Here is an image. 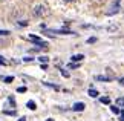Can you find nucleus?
<instances>
[{
	"instance_id": "obj_16",
	"label": "nucleus",
	"mask_w": 124,
	"mask_h": 121,
	"mask_svg": "<svg viewBox=\"0 0 124 121\" xmlns=\"http://www.w3.org/2000/svg\"><path fill=\"white\" fill-rule=\"evenodd\" d=\"M69 67H70V69H75V67H78V63H70Z\"/></svg>"
},
{
	"instance_id": "obj_8",
	"label": "nucleus",
	"mask_w": 124,
	"mask_h": 121,
	"mask_svg": "<svg viewBox=\"0 0 124 121\" xmlns=\"http://www.w3.org/2000/svg\"><path fill=\"white\" fill-rule=\"evenodd\" d=\"M97 80L98 81H110L112 77H104V75H97Z\"/></svg>"
},
{
	"instance_id": "obj_20",
	"label": "nucleus",
	"mask_w": 124,
	"mask_h": 121,
	"mask_svg": "<svg viewBox=\"0 0 124 121\" xmlns=\"http://www.w3.org/2000/svg\"><path fill=\"white\" fill-rule=\"evenodd\" d=\"M0 35H9V31H0Z\"/></svg>"
},
{
	"instance_id": "obj_7",
	"label": "nucleus",
	"mask_w": 124,
	"mask_h": 121,
	"mask_svg": "<svg viewBox=\"0 0 124 121\" xmlns=\"http://www.w3.org/2000/svg\"><path fill=\"white\" fill-rule=\"evenodd\" d=\"M26 106H28V107H29L31 110H35V109H37V104H35V101H32V100H31V101H28V103H26Z\"/></svg>"
},
{
	"instance_id": "obj_6",
	"label": "nucleus",
	"mask_w": 124,
	"mask_h": 121,
	"mask_svg": "<svg viewBox=\"0 0 124 121\" xmlns=\"http://www.w3.org/2000/svg\"><path fill=\"white\" fill-rule=\"evenodd\" d=\"M34 14H35V16H43V14H45V8H43V6H37L34 9Z\"/></svg>"
},
{
	"instance_id": "obj_9",
	"label": "nucleus",
	"mask_w": 124,
	"mask_h": 121,
	"mask_svg": "<svg viewBox=\"0 0 124 121\" xmlns=\"http://www.w3.org/2000/svg\"><path fill=\"white\" fill-rule=\"evenodd\" d=\"M87 94H89V97H92V98H97V97L100 95V94H98V90H95V89H89Z\"/></svg>"
},
{
	"instance_id": "obj_19",
	"label": "nucleus",
	"mask_w": 124,
	"mask_h": 121,
	"mask_svg": "<svg viewBox=\"0 0 124 121\" xmlns=\"http://www.w3.org/2000/svg\"><path fill=\"white\" fill-rule=\"evenodd\" d=\"M120 121H124V109L121 110V113H120Z\"/></svg>"
},
{
	"instance_id": "obj_23",
	"label": "nucleus",
	"mask_w": 124,
	"mask_h": 121,
	"mask_svg": "<svg viewBox=\"0 0 124 121\" xmlns=\"http://www.w3.org/2000/svg\"><path fill=\"white\" fill-rule=\"evenodd\" d=\"M23 60H25V61H31V60H34V58H31V57H25Z\"/></svg>"
},
{
	"instance_id": "obj_22",
	"label": "nucleus",
	"mask_w": 124,
	"mask_h": 121,
	"mask_svg": "<svg viewBox=\"0 0 124 121\" xmlns=\"http://www.w3.org/2000/svg\"><path fill=\"white\" fill-rule=\"evenodd\" d=\"M5 63H6V61H5V58H3L2 55H0V65H5Z\"/></svg>"
},
{
	"instance_id": "obj_12",
	"label": "nucleus",
	"mask_w": 124,
	"mask_h": 121,
	"mask_svg": "<svg viewBox=\"0 0 124 121\" xmlns=\"http://www.w3.org/2000/svg\"><path fill=\"white\" fill-rule=\"evenodd\" d=\"M39 60H40V63H43V65H46V63L49 61V58H47V57H45V55H43V57H39Z\"/></svg>"
},
{
	"instance_id": "obj_14",
	"label": "nucleus",
	"mask_w": 124,
	"mask_h": 121,
	"mask_svg": "<svg viewBox=\"0 0 124 121\" xmlns=\"http://www.w3.org/2000/svg\"><path fill=\"white\" fill-rule=\"evenodd\" d=\"M6 115H16V110H3Z\"/></svg>"
},
{
	"instance_id": "obj_13",
	"label": "nucleus",
	"mask_w": 124,
	"mask_h": 121,
	"mask_svg": "<svg viewBox=\"0 0 124 121\" xmlns=\"http://www.w3.org/2000/svg\"><path fill=\"white\" fill-rule=\"evenodd\" d=\"M3 80H5V83H11V81L14 80V77H5Z\"/></svg>"
},
{
	"instance_id": "obj_27",
	"label": "nucleus",
	"mask_w": 124,
	"mask_h": 121,
	"mask_svg": "<svg viewBox=\"0 0 124 121\" xmlns=\"http://www.w3.org/2000/svg\"><path fill=\"white\" fill-rule=\"evenodd\" d=\"M64 2H72V0H64Z\"/></svg>"
},
{
	"instance_id": "obj_4",
	"label": "nucleus",
	"mask_w": 124,
	"mask_h": 121,
	"mask_svg": "<svg viewBox=\"0 0 124 121\" xmlns=\"http://www.w3.org/2000/svg\"><path fill=\"white\" fill-rule=\"evenodd\" d=\"M84 107H86L84 103H75V104L72 106V110H75V112H83Z\"/></svg>"
},
{
	"instance_id": "obj_25",
	"label": "nucleus",
	"mask_w": 124,
	"mask_h": 121,
	"mask_svg": "<svg viewBox=\"0 0 124 121\" xmlns=\"http://www.w3.org/2000/svg\"><path fill=\"white\" fill-rule=\"evenodd\" d=\"M18 121H26V118H20V120H18Z\"/></svg>"
},
{
	"instance_id": "obj_11",
	"label": "nucleus",
	"mask_w": 124,
	"mask_h": 121,
	"mask_svg": "<svg viewBox=\"0 0 124 121\" xmlns=\"http://www.w3.org/2000/svg\"><path fill=\"white\" fill-rule=\"evenodd\" d=\"M103 104H110V98H107V97H103V98H100Z\"/></svg>"
},
{
	"instance_id": "obj_17",
	"label": "nucleus",
	"mask_w": 124,
	"mask_h": 121,
	"mask_svg": "<svg viewBox=\"0 0 124 121\" xmlns=\"http://www.w3.org/2000/svg\"><path fill=\"white\" fill-rule=\"evenodd\" d=\"M116 103L120 104V106H124V98H118V100H116Z\"/></svg>"
},
{
	"instance_id": "obj_1",
	"label": "nucleus",
	"mask_w": 124,
	"mask_h": 121,
	"mask_svg": "<svg viewBox=\"0 0 124 121\" xmlns=\"http://www.w3.org/2000/svg\"><path fill=\"white\" fill-rule=\"evenodd\" d=\"M29 40H32V41L35 43V45H39V46H41V48H46V46H47V43H46V41H43L40 37H37V35H32V34L29 35Z\"/></svg>"
},
{
	"instance_id": "obj_10",
	"label": "nucleus",
	"mask_w": 124,
	"mask_h": 121,
	"mask_svg": "<svg viewBox=\"0 0 124 121\" xmlns=\"http://www.w3.org/2000/svg\"><path fill=\"white\" fill-rule=\"evenodd\" d=\"M110 110L113 113H121V109L118 107V106H110Z\"/></svg>"
},
{
	"instance_id": "obj_26",
	"label": "nucleus",
	"mask_w": 124,
	"mask_h": 121,
	"mask_svg": "<svg viewBox=\"0 0 124 121\" xmlns=\"http://www.w3.org/2000/svg\"><path fill=\"white\" fill-rule=\"evenodd\" d=\"M46 121H54V120H52V118H49V120H46Z\"/></svg>"
},
{
	"instance_id": "obj_3",
	"label": "nucleus",
	"mask_w": 124,
	"mask_h": 121,
	"mask_svg": "<svg viewBox=\"0 0 124 121\" xmlns=\"http://www.w3.org/2000/svg\"><path fill=\"white\" fill-rule=\"evenodd\" d=\"M118 9H120V0H118L116 3H113V6L107 11V16H113V14H116V12H118Z\"/></svg>"
},
{
	"instance_id": "obj_18",
	"label": "nucleus",
	"mask_w": 124,
	"mask_h": 121,
	"mask_svg": "<svg viewBox=\"0 0 124 121\" xmlns=\"http://www.w3.org/2000/svg\"><path fill=\"white\" fill-rule=\"evenodd\" d=\"M95 41H97V38H95V37H90L89 40H87V43H95Z\"/></svg>"
},
{
	"instance_id": "obj_24",
	"label": "nucleus",
	"mask_w": 124,
	"mask_h": 121,
	"mask_svg": "<svg viewBox=\"0 0 124 121\" xmlns=\"http://www.w3.org/2000/svg\"><path fill=\"white\" fill-rule=\"evenodd\" d=\"M120 83H121V84L124 86V78H120Z\"/></svg>"
},
{
	"instance_id": "obj_5",
	"label": "nucleus",
	"mask_w": 124,
	"mask_h": 121,
	"mask_svg": "<svg viewBox=\"0 0 124 121\" xmlns=\"http://www.w3.org/2000/svg\"><path fill=\"white\" fill-rule=\"evenodd\" d=\"M83 58H84V55H81V54H78V55H72V57H70V60H72L74 63H80Z\"/></svg>"
},
{
	"instance_id": "obj_2",
	"label": "nucleus",
	"mask_w": 124,
	"mask_h": 121,
	"mask_svg": "<svg viewBox=\"0 0 124 121\" xmlns=\"http://www.w3.org/2000/svg\"><path fill=\"white\" fill-rule=\"evenodd\" d=\"M46 34H74V32L69 29H49L46 31Z\"/></svg>"
},
{
	"instance_id": "obj_15",
	"label": "nucleus",
	"mask_w": 124,
	"mask_h": 121,
	"mask_svg": "<svg viewBox=\"0 0 124 121\" xmlns=\"http://www.w3.org/2000/svg\"><path fill=\"white\" fill-rule=\"evenodd\" d=\"M17 92H20V94H23V92H26V88H25V86H22V88H18V89H17Z\"/></svg>"
},
{
	"instance_id": "obj_21",
	"label": "nucleus",
	"mask_w": 124,
	"mask_h": 121,
	"mask_svg": "<svg viewBox=\"0 0 124 121\" xmlns=\"http://www.w3.org/2000/svg\"><path fill=\"white\" fill-rule=\"evenodd\" d=\"M18 25H20V26H26V25H28V23H26L25 20H22V22H18Z\"/></svg>"
}]
</instances>
